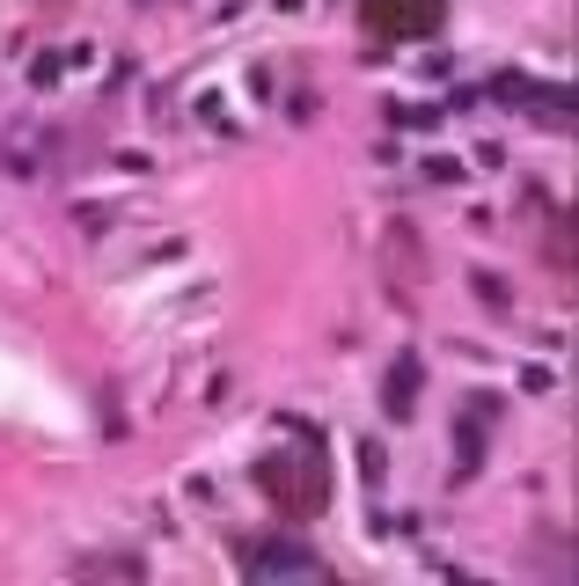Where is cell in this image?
<instances>
[{"label":"cell","instance_id":"cell-6","mask_svg":"<svg viewBox=\"0 0 579 586\" xmlns=\"http://www.w3.org/2000/svg\"><path fill=\"white\" fill-rule=\"evenodd\" d=\"M426 176H433V184H462V162H448V154H440V162H426Z\"/></svg>","mask_w":579,"mask_h":586},{"label":"cell","instance_id":"cell-3","mask_svg":"<svg viewBox=\"0 0 579 586\" xmlns=\"http://www.w3.org/2000/svg\"><path fill=\"white\" fill-rule=\"evenodd\" d=\"M360 15L374 37H426L440 30V0H360Z\"/></svg>","mask_w":579,"mask_h":586},{"label":"cell","instance_id":"cell-5","mask_svg":"<svg viewBox=\"0 0 579 586\" xmlns=\"http://www.w3.org/2000/svg\"><path fill=\"white\" fill-rule=\"evenodd\" d=\"M410 396H418V360L389 366V418H410Z\"/></svg>","mask_w":579,"mask_h":586},{"label":"cell","instance_id":"cell-2","mask_svg":"<svg viewBox=\"0 0 579 586\" xmlns=\"http://www.w3.org/2000/svg\"><path fill=\"white\" fill-rule=\"evenodd\" d=\"M235 564L250 572V579H315V572H323V558H315L309 542H287V536H271V542H242Z\"/></svg>","mask_w":579,"mask_h":586},{"label":"cell","instance_id":"cell-1","mask_svg":"<svg viewBox=\"0 0 579 586\" xmlns=\"http://www.w3.org/2000/svg\"><path fill=\"white\" fill-rule=\"evenodd\" d=\"M257 491H265L271 506L287 513V520H309V513L331 506V477H323V447H287V455H265L257 462Z\"/></svg>","mask_w":579,"mask_h":586},{"label":"cell","instance_id":"cell-4","mask_svg":"<svg viewBox=\"0 0 579 586\" xmlns=\"http://www.w3.org/2000/svg\"><path fill=\"white\" fill-rule=\"evenodd\" d=\"M499 411V403H484V396H470L462 403V433H455V477H477V462H484V418Z\"/></svg>","mask_w":579,"mask_h":586}]
</instances>
